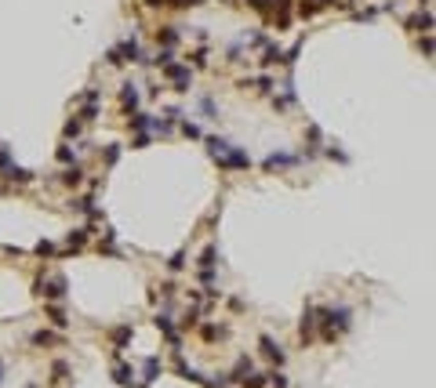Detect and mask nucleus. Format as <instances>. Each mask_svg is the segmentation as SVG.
Wrapping results in <instances>:
<instances>
[{"label":"nucleus","mask_w":436,"mask_h":388,"mask_svg":"<svg viewBox=\"0 0 436 388\" xmlns=\"http://www.w3.org/2000/svg\"><path fill=\"white\" fill-rule=\"evenodd\" d=\"M131 127H135V131H146V127H149V116H146V112H131Z\"/></svg>","instance_id":"4be33fe9"},{"label":"nucleus","mask_w":436,"mask_h":388,"mask_svg":"<svg viewBox=\"0 0 436 388\" xmlns=\"http://www.w3.org/2000/svg\"><path fill=\"white\" fill-rule=\"evenodd\" d=\"M146 4H149V8H160V4H164V0H146Z\"/></svg>","instance_id":"e433bc0d"},{"label":"nucleus","mask_w":436,"mask_h":388,"mask_svg":"<svg viewBox=\"0 0 436 388\" xmlns=\"http://www.w3.org/2000/svg\"><path fill=\"white\" fill-rule=\"evenodd\" d=\"M295 164H298V160L291 156V152H273V156H265L262 167H265V171H276V167H295Z\"/></svg>","instance_id":"0eeeda50"},{"label":"nucleus","mask_w":436,"mask_h":388,"mask_svg":"<svg viewBox=\"0 0 436 388\" xmlns=\"http://www.w3.org/2000/svg\"><path fill=\"white\" fill-rule=\"evenodd\" d=\"M265 377H269L273 388H287V377H284V374H265Z\"/></svg>","instance_id":"bb28decb"},{"label":"nucleus","mask_w":436,"mask_h":388,"mask_svg":"<svg viewBox=\"0 0 436 388\" xmlns=\"http://www.w3.org/2000/svg\"><path fill=\"white\" fill-rule=\"evenodd\" d=\"M113 377H116V384H124V388H128V384H131V377H135V370H131L128 363H116V367H113Z\"/></svg>","instance_id":"9b49d317"},{"label":"nucleus","mask_w":436,"mask_h":388,"mask_svg":"<svg viewBox=\"0 0 436 388\" xmlns=\"http://www.w3.org/2000/svg\"><path fill=\"white\" fill-rule=\"evenodd\" d=\"M218 167H225V171H244V167H251V156L244 149H229L225 156H218Z\"/></svg>","instance_id":"7ed1b4c3"},{"label":"nucleus","mask_w":436,"mask_h":388,"mask_svg":"<svg viewBox=\"0 0 436 388\" xmlns=\"http://www.w3.org/2000/svg\"><path fill=\"white\" fill-rule=\"evenodd\" d=\"M251 370H255V367H251V359H240V363H236V370L229 374V381H244Z\"/></svg>","instance_id":"f3484780"},{"label":"nucleus","mask_w":436,"mask_h":388,"mask_svg":"<svg viewBox=\"0 0 436 388\" xmlns=\"http://www.w3.org/2000/svg\"><path fill=\"white\" fill-rule=\"evenodd\" d=\"M156 327L164 330V337L171 341V348H178V330H175V323H171V316H156Z\"/></svg>","instance_id":"1a4fd4ad"},{"label":"nucleus","mask_w":436,"mask_h":388,"mask_svg":"<svg viewBox=\"0 0 436 388\" xmlns=\"http://www.w3.org/2000/svg\"><path fill=\"white\" fill-rule=\"evenodd\" d=\"M240 384H244V388H265V384H269V377H265V374H255V370H251V374H247V377H244Z\"/></svg>","instance_id":"dca6fc26"},{"label":"nucleus","mask_w":436,"mask_h":388,"mask_svg":"<svg viewBox=\"0 0 436 388\" xmlns=\"http://www.w3.org/2000/svg\"><path fill=\"white\" fill-rule=\"evenodd\" d=\"M76 134H80V120H69L66 124V138H76Z\"/></svg>","instance_id":"7c9ffc66"},{"label":"nucleus","mask_w":436,"mask_h":388,"mask_svg":"<svg viewBox=\"0 0 436 388\" xmlns=\"http://www.w3.org/2000/svg\"><path fill=\"white\" fill-rule=\"evenodd\" d=\"M200 109H204V116H207V120H215V116H218V109H215V98H200Z\"/></svg>","instance_id":"b1692460"},{"label":"nucleus","mask_w":436,"mask_h":388,"mask_svg":"<svg viewBox=\"0 0 436 388\" xmlns=\"http://www.w3.org/2000/svg\"><path fill=\"white\" fill-rule=\"evenodd\" d=\"M160 359H146V370H142V384H153L156 377H160Z\"/></svg>","instance_id":"9d476101"},{"label":"nucleus","mask_w":436,"mask_h":388,"mask_svg":"<svg viewBox=\"0 0 436 388\" xmlns=\"http://www.w3.org/2000/svg\"><path fill=\"white\" fill-rule=\"evenodd\" d=\"M120 102H124L128 112H135V109H138V87H135V84H124V87H120Z\"/></svg>","instance_id":"6e6552de"},{"label":"nucleus","mask_w":436,"mask_h":388,"mask_svg":"<svg viewBox=\"0 0 436 388\" xmlns=\"http://www.w3.org/2000/svg\"><path fill=\"white\" fill-rule=\"evenodd\" d=\"M164 76L178 87V91H189V84H193V69L189 65H175V62H168L164 65Z\"/></svg>","instance_id":"f03ea898"},{"label":"nucleus","mask_w":436,"mask_h":388,"mask_svg":"<svg viewBox=\"0 0 436 388\" xmlns=\"http://www.w3.org/2000/svg\"><path fill=\"white\" fill-rule=\"evenodd\" d=\"M164 4H175V8H189V4H204V0H164Z\"/></svg>","instance_id":"72a5a7b5"},{"label":"nucleus","mask_w":436,"mask_h":388,"mask_svg":"<svg viewBox=\"0 0 436 388\" xmlns=\"http://www.w3.org/2000/svg\"><path fill=\"white\" fill-rule=\"evenodd\" d=\"M320 316H324L320 319L324 323V341H335L342 330H349V308H342V305L338 308H324Z\"/></svg>","instance_id":"f257e3e1"},{"label":"nucleus","mask_w":436,"mask_h":388,"mask_svg":"<svg viewBox=\"0 0 436 388\" xmlns=\"http://www.w3.org/2000/svg\"><path fill=\"white\" fill-rule=\"evenodd\" d=\"M0 377H4V363H0Z\"/></svg>","instance_id":"4c0bfd02"},{"label":"nucleus","mask_w":436,"mask_h":388,"mask_svg":"<svg viewBox=\"0 0 436 388\" xmlns=\"http://www.w3.org/2000/svg\"><path fill=\"white\" fill-rule=\"evenodd\" d=\"M411 29H422V33H429V29H432V18H429V15H414V18H411Z\"/></svg>","instance_id":"aec40b11"},{"label":"nucleus","mask_w":436,"mask_h":388,"mask_svg":"<svg viewBox=\"0 0 436 388\" xmlns=\"http://www.w3.org/2000/svg\"><path fill=\"white\" fill-rule=\"evenodd\" d=\"M11 167V156H8V149H0V171H8Z\"/></svg>","instance_id":"f704fd0d"},{"label":"nucleus","mask_w":436,"mask_h":388,"mask_svg":"<svg viewBox=\"0 0 436 388\" xmlns=\"http://www.w3.org/2000/svg\"><path fill=\"white\" fill-rule=\"evenodd\" d=\"M116 160H120V145H109L106 149V167H113Z\"/></svg>","instance_id":"393cba45"},{"label":"nucleus","mask_w":436,"mask_h":388,"mask_svg":"<svg viewBox=\"0 0 436 388\" xmlns=\"http://www.w3.org/2000/svg\"><path fill=\"white\" fill-rule=\"evenodd\" d=\"M160 44H164V48L178 44V29H175V26H164V29H160Z\"/></svg>","instance_id":"6ab92c4d"},{"label":"nucleus","mask_w":436,"mask_h":388,"mask_svg":"<svg viewBox=\"0 0 436 388\" xmlns=\"http://www.w3.org/2000/svg\"><path fill=\"white\" fill-rule=\"evenodd\" d=\"M58 160H62V164H73V149H69V145H58Z\"/></svg>","instance_id":"2f4dec72"},{"label":"nucleus","mask_w":436,"mask_h":388,"mask_svg":"<svg viewBox=\"0 0 436 388\" xmlns=\"http://www.w3.org/2000/svg\"><path fill=\"white\" fill-rule=\"evenodd\" d=\"M265 65H273V62H284V51L280 48H265V58H262Z\"/></svg>","instance_id":"5701e85b"},{"label":"nucleus","mask_w":436,"mask_h":388,"mask_svg":"<svg viewBox=\"0 0 436 388\" xmlns=\"http://www.w3.org/2000/svg\"><path fill=\"white\" fill-rule=\"evenodd\" d=\"M313 327H316V312L305 308V316H302V341H313Z\"/></svg>","instance_id":"f8f14e48"},{"label":"nucleus","mask_w":436,"mask_h":388,"mask_svg":"<svg viewBox=\"0 0 436 388\" xmlns=\"http://www.w3.org/2000/svg\"><path fill=\"white\" fill-rule=\"evenodd\" d=\"M33 341H36V345H51V341H58V337L48 334V330H40V334H33Z\"/></svg>","instance_id":"c85d7f7f"},{"label":"nucleus","mask_w":436,"mask_h":388,"mask_svg":"<svg viewBox=\"0 0 436 388\" xmlns=\"http://www.w3.org/2000/svg\"><path fill=\"white\" fill-rule=\"evenodd\" d=\"M200 268H215V247H207V250H204V258H200Z\"/></svg>","instance_id":"a878e982"},{"label":"nucleus","mask_w":436,"mask_h":388,"mask_svg":"<svg viewBox=\"0 0 436 388\" xmlns=\"http://www.w3.org/2000/svg\"><path fill=\"white\" fill-rule=\"evenodd\" d=\"M182 265H185V254L178 250V254H175V258L168 261V268H171V272H178V268H182Z\"/></svg>","instance_id":"c756f323"},{"label":"nucleus","mask_w":436,"mask_h":388,"mask_svg":"<svg viewBox=\"0 0 436 388\" xmlns=\"http://www.w3.org/2000/svg\"><path fill=\"white\" fill-rule=\"evenodd\" d=\"M258 345H262V356H265V359H273L276 367H280V363H284V348H280V345H276V341H273L269 334H262V341H258Z\"/></svg>","instance_id":"39448f33"},{"label":"nucleus","mask_w":436,"mask_h":388,"mask_svg":"<svg viewBox=\"0 0 436 388\" xmlns=\"http://www.w3.org/2000/svg\"><path fill=\"white\" fill-rule=\"evenodd\" d=\"M207 149H211V156H215V160H218V156H225V152H229V149H233V145H229V142H225V138H211V142H207Z\"/></svg>","instance_id":"2eb2a0df"},{"label":"nucleus","mask_w":436,"mask_h":388,"mask_svg":"<svg viewBox=\"0 0 436 388\" xmlns=\"http://www.w3.org/2000/svg\"><path fill=\"white\" fill-rule=\"evenodd\" d=\"M182 131H185V134H189V138H200V127H196V124H189V120H185V124H182Z\"/></svg>","instance_id":"473e14b6"},{"label":"nucleus","mask_w":436,"mask_h":388,"mask_svg":"<svg viewBox=\"0 0 436 388\" xmlns=\"http://www.w3.org/2000/svg\"><path fill=\"white\" fill-rule=\"evenodd\" d=\"M48 316H51V323H55V327H66V323H69V319H66V312H62L58 305H51V308H48Z\"/></svg>","instance_id":"412c9836"},{"label":"nucleus","mask_w":436,"mask_h":388,"mask_svg":"<svg viewBox=\"0 0 436 388\" xmlns=\"http://www.w3.org/2000/svg\"><path fill=\"white\" fill-rule=\"evenodd\" d=\"M247 4H251L255 11H269V8H265V0H247Z\"/></svg>","instance_id":"c9c22d12"},{"label":"nucleus","mask_w":436,"mask_h":388,"mask_svg":"<svg viewBox=\"0 0 436 388\" xmlns=\"http://www.w3.org/2000/svg\"><path fill=\"white\" fill-rule=\"evenodd\" d=\"M33 287H36L40 298H66V280L62 276H55V280H36Z\"/></svg>","instance_id":"20e7f679"},{"label":"nucleus","mask_w":436,"mask_h":388,"mask_svg":"<svg viewBox=\"0 0 436 388\" xmlns=\"http://www.w3.org/2000/svg\"><path fill=\"white\" fill-rule=\"evenodd\" d=\"M128 341H131V327H116V330H113V345H116V348H124Z\"/></svg>","instance_id":"a211bd4d"},{"label":"nucleus","mask_w":436,"mask_h":388,"mask_svg":"<svg viewBox=\"0 0 436 388\" xmlns=\"http://www.w3.org/2000/svg\"><path fill=\"white\" fill-rule=\"evenodd\" d=\"M62 181H66V185H80V181H84V171L73 164V167H66V171H62Z\"/></svg>","instance_id":"ddd939ff"},{"label":"nucleus","mask_w":436,"mask_h":388,"mask_svg":"<svg viewBox=\"0 0 436 388\" xmlns=\"http://www.w3.org/2000/svg\"><path fill=\"white\" fill-rule=\"evenodd\" d=\"M36 254H40V258H48V254H55V243H48V240H40V243H36Z\"/></svg>","instance_id":"cd10ccee"},{"label":"nucleus","mask_w":436,"mask_h":388,"mask_svg":"<svg viewBox=\"0 0 436 388\" xmlns=\"http://www.w3.org/2000/svg\"><path fill=\"white\" fill-rule=\"evenodd\" d=\"M116 51V58L120 62H142V51H138V40H124L120 48H113Z\"/></svg>","instance_id":"423d86ee"},{"label":"nucleus","mask_w":436,"mask_h":388,"mask_svg":"<svg viewBox=\"0 0 436 388\" xmlns=\"http://www.w3.org/2000/svg\"><path fill=\"white\" fill-rule=\"evenodd\" d=\"M88 232H91V229H76V232H69V250H80V247L88 243Z\"/></svg>","instance_id":"4468645a"}]
</instances>
